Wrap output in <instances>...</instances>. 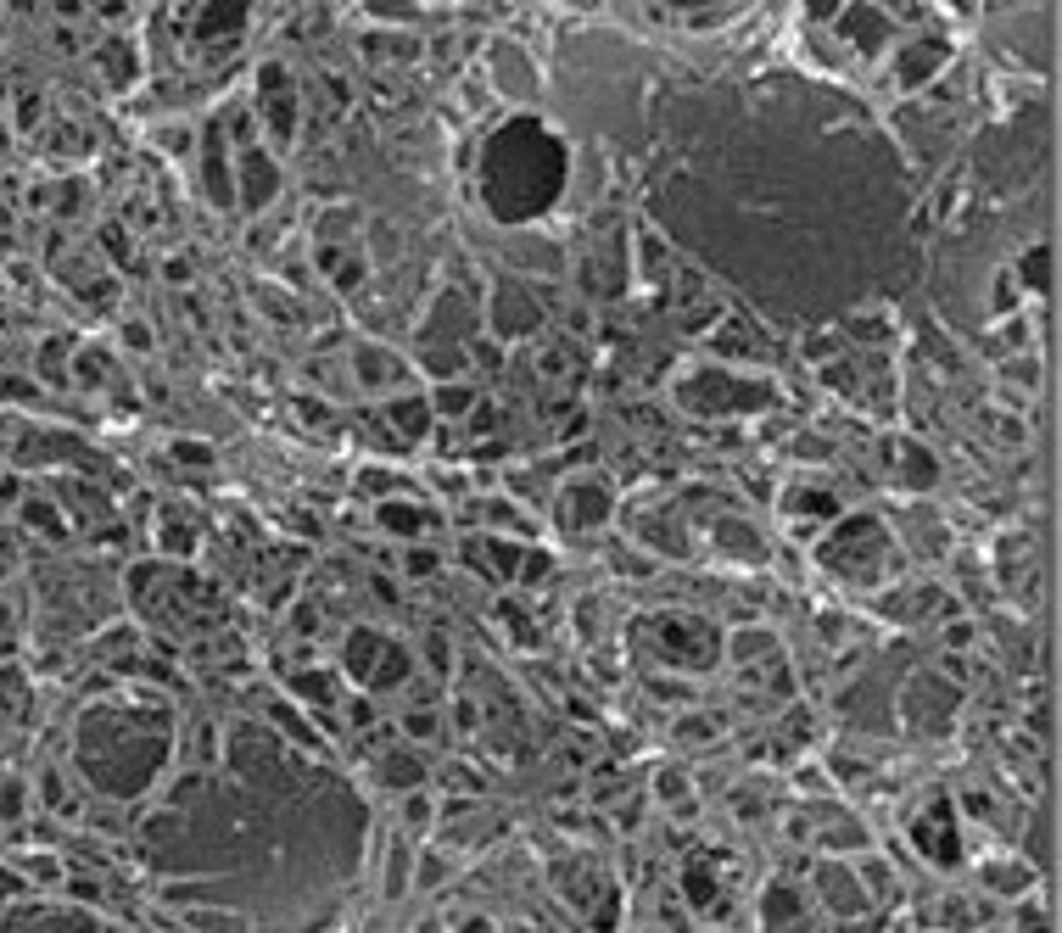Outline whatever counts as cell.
Returning a JSON list of instances; mask_svg holds the SVG:
<instances>
[{"label":"cell","mask_w":1062,"mask_h":933,"mask_svg":"<svg viewBox=\"0 0 1062 933\" xmlns=\"http://www.w3.org/2000/svg\"><path fill=\"white\" fill-rule=\"evenodd\" d=\"M565 185V157L537 124H509L487 146V207L498 218L543 213Z\"/></svg>","instance_id":"6da1fadb"},{"label":"cell","mask_w":1062,"mask_h":933,"mask_svg":"<svg viewBox=\"0 0 1062 933\" xmlns=\"http://www.w3.org/2000/svg\"><path fill=\"white\" fill-rule=\"evenodd\" d=\"M387 777H392L398 788H409V783H420V766H415V760H392V766H387Z\"/></svg>","instance_id":"7a4b0ae2"}]
</instances>
